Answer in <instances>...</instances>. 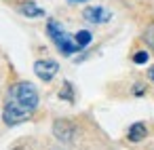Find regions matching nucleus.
<instances>
[{
	"instance_id": "obj_1",
	"label": "nucleus",
	"mask_w": 154,
	"mask_h": 150,
	"mask_svg": "<svg viewBox=\"0 0 154 150\" xmlns=\"http://www.w3.org/2000/svg\"><path fill=\"white\" fill-rule=\"evenodd\" d=\"M38 106V91L32 83H17L9 89L5 110H2V120L13 127L32 116V112Z\"/></svg>"
},
{
	"instance_id": "obj_2",
	"label": "nucleus",
	"mask_w": 154,
	"mask_h": 150,
	"mask_svg": "<svg viewBox=\"0 0 154 150\" xmlns=\"http://www.w3.org/2000/svg\"><path fill=\"white\" fill-rule=\"evenodd\" d=\"M47 34H49V38L55 42V47L59 49L61 55L70 57V55H74L76 51H80V45L76 42V36H70V34L63 30V26H61L59 21L49 19V21H47Z\"/></svg>"
},
{
	"instance_id": "obj_3",
	"label": "nucleus",
	"mask_w": 154,
	"mask_h": 150,
	"mask_svg": "<svg viewBox=\"0 0 154 150\" xmlns=\"http://www.w3.org/2000/svg\"><path fill=\"white\" fill-rule=\"evenodd\" d=\"M57 72H59V64L55 59H38L34 64V74L40 80H51Z\"/></svg>"
},
{
	"instance_id": "obj_4",
	"label": "nucleus",
	"mask_w": 154,
	"mask_h": 150,
	"mask_svg": "<svg viewBox=\"0 0 154 150\" xmlns=\"http://www.w3.org/2000/svg\"><path fill=\"white\" fill-rule=\"evenodd\" d=\"M82 17H85L89 23L99 26V23H108V21L112 19V11H108L106 7H87V9L82 11Z\"/></svg>"
},
{
	"instance_id": "obj_5",
	"label": "nucleus",
	"mask_w": 154,
	"mask_h": 150,
	"mask_svg": "<svg viewBox=\"0 0 154 150\" xmlns=\"http://www.w3.org/2000/svg\"><path fill=\"white\" fill-rule=\"evenodd\" d=\"M53 131H55V135H57L61 142H70L76 129H74V125H72L70 120H55V123H53Z\"/></svg>"
},
{
	"instance_id": "obj_6",
	"label": "nucleus",
	"mask_w": 154,
	"mask_h": 150,
	"mask_svg": "<svg viewBox=\"0 0 154 150\" xmlns=\"http://www.w3.org/2000/svg\"><path fill=\"white\" fill-rule=\"evenodd\" d=\"M146 135H148V127H146L143 123H135V125H131V127H129V133H127L129 142H141Z\"/></svg>"
},
{
	"instance_id": "obj_7",
	"label": "nucleus",
	"mask_w": 154,
	"mask_h": 150,
	"mask_svg": "<svg viewBox=\"0 0 154 150\" xmlns=\"http://www.w3.org/2000/svg\"><path fill=\"white\" fill-rule=\"evenodd\" d=\"M19 13H21L23 17H42V15H45V9H40V7L34 5V2H21V5H19Z\"/></svg>"
},
{
	"instance_id": "obj_8",
	"label": "nucleus",
	"mask_w": 154,
	"mask_h": 150,
	"mask_svg": "<svg viewBox=\"0 0 154 150\" xmlns=\"http://www.w3.org/2000/svg\"><path fill=\"white\" fill-rule=\"evenodd\" d=\"M91 40H93V36H91V32H87V30H80V32L76 34V42L80 45V49L89 47V45H91Z\"/></svg>"
},
{
	"instance_id": "obj_9",
	"label": "nucleus",
	"mask_w": 154,
	"mask_h": 150,
	"mask_svg": "<svg viewBox=\"0 0 154 150\" xmlns=\"http://www.w3.org/2000/svg\"><path fill=\"white\" fill-rule=\"evenodd\" d=\"M63 99H68V102H72L74 99V91H72V85L70 83H63V89H61V93H59Z\"/></svg>"
},
{
	"instance_id": "obj_10",
	"label": "nucleus",
	"mask_w": 154,
	"mask_h": 150,
	"mask_svg": "<svg viewBox=\"0 0 154 150\" xmlns=\"http://www.w3.org/2000/svg\"><path fill=\"white\" fill-rule=\"evenodd\" d=\"M143 40H146V42L154 49V26H150V28L143 32Z\"/></svg>"
},
{
	"instance_id": "obj_11",
	"label": "nucleus",
	"mask_w": 154,
	"mask_h": 150,
	"mask_svg": "<svg viewBox=\"0 0 154 150\" xmlns=\"http://www.w3.org/2000/svg\"><path fill=\"white\" fill-rule=\"evenodd\" d=\"M133 61H135V64H146V61H148V53H146V51H137V53L133 55Z\"/></svg>"
},
{
	"instance_id": "obj_12",
	"label": "nucleus",
	"mask_w": 154,
	"mask_h": 150,
	"mask_svg": "<svg viewBox=\"0 0 154 150\" xmlns=\"http://www.w3.org/2000/svg\"><path fill=\"white\" fill-rule=\"evenodd\" d=\"M150 78H152V80H154V66H152V68H150Z\"/></svg>"
}]
</instances>
